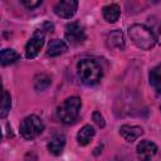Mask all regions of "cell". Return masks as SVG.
<instances>
[{"instance_id": "1", "label": "cell", "mask_w": 161, "mask_h": 161, "mask_svg": "<svg viewBox=\"0 0 161 161\" xmlns=\"http://www.w3.org/2000/svg\"><path fill=\"white\" fill-rule=\"evenodd\" d=\"M77 69L80 80L87 86H94L102 78V69L93 59L84 58L79 60L77 64Z\"/></svg>"}, {"instance_id": "4", "label": "cell", "mask_w": 161, "mask_h": 161, "mask_svg": "<svg viewBox=\"0 0 161 161\" xmlns=\"http://www.w3.org/2000/svg\"><path fill=\"white\" fill-rule=\"evenodd\" d=\"M43 130H44V125L42 119L35 114L28 116L20 122V133L26 140H33L38 137L43 132Z\"/></svg>"}, {"instance_id": "6", "label": "cell", "mask_w": 161, "mask_h": 161, "mask_svg": "<svg viewBox=\"0 0 161 161\" xmlns=\"http://www.w3.org/2000/svg\"><path fill=\"white\" fill-rule=\"evenodd\" d=\"M43 45H44V33H43V30H36L33 34V36L30 38V40L26 43V47H25L26 58H29V59L35 58Z\"/></svg>"}, {"instance_id": "17", "label": "cell", "mask_w": 161, "mask_h": 161, "mask_svg": "<svg viewBox=\"0 0 161 161\" xmlns=\"http://www.w3.org/2000/svg\"><path fill=\"white\" fill-rule=\"evenodd\" d=\"M50 82H52V80H50V77H48L47 74H40V75H38V77L35 78V82H34L35 89L43 91V89H45V88L49 87Z\"/></svg>"}, {"instance_id": "15", "label": "cell", "mask_w": 161, "mask_h": 161, "mask_svg": "<svg viewBox=\"0 0 161 161\" xmlns=\"http://www.w3.org/2000/svg\"><path fill=\"white\" fill-rule=\"evenodd\" d=\"M150 84L157 93H161V65H156L150 72Z\"/></svg>"}, {"instance_id": "5", "label": "cell", "mask_w": 161, "mask_h": 161, "mask_svg": "<svg viewBox=\"0 0 161 161\" xmlns=\"http://www.w3.org/2000/svg\"><path fill=\"white\" fill-rule=\"evenodd\" d=\"M65 39L73 44V45H78V44H82L84 40H86V31H84V28L74 21V23H70L65 26Z\"/></svg>"}, {"instance_id": "14", "label": "cell", "mask_w": 161, "mask_h": 161, "mask_svg": "<svg viewBox=\"0 0 161 161\" xmlns=\"http://www.w3.org/2000/svg\"><path fill=\"white\" fill-rule=\"evenodd\" d=\"M119 6L117 4H109L103 8V18L108 23H114L119 18Z\"/></svg>"}, {"instance_id": "21", "label": "cell", "mask_w": 161, "mask_h": 161, "mask_svg": "<svg viewBox=\"0 0 161 161\" xmlns=\"http://www.w3.org/2000/svg\"><path fill=\"white\" fill-rule=\"evenodd\" d=\"M155 36H156V40H158V43L161 44V26L158 28V30H157V34H155Z\"/></svg>"}, {"instance_id": "9", "label": "cell", "mask_w": 161, "mask_h": 161, "mask_svg": "<svg viewBox=\"0 0 161 161\" xmlns=\"http://www.w3.org/2000/svg\"><path fill=\"white\" fill-rule=\"evenodd\" d=\"M107 47L111 49H123L125 48V38L122 31L113 30L107 35Z\"/></svg>"}, {"instance_id": "20", "label": "cell", "mask_w": 161, "mask_h": 161, "mask_svg": "<svg viewBox=\"0 0 161 161\" xmlns=\"http://www.w3.org/2000/svg\"><path fill=\"white\" fill-rule=\"evenodd\" d=\"M23 3V5H25L28 9H34V8H36V6H39L40 4H42V0H36V1H29V0H23L21 1Z\"/></svg>"}, {"instance_id": "8", "label": "cell", "mask_w": 161, "mask_h": 161, "mask_svg": "<svg viewBox=\"0 0 161 161\" xmlns=\"http://www.w3.org/2000/svg\"><path fill=\"white\" fill-rule=\"evenodd\" d=\"M157 152V146L148 141L143 140L137 145V156L141 161H150Z\"/></svg>"}, {"instance_id": "11", "label": "cell", "mask_w": 161, "mask_h": 161, "mask_svg": "<svg viewBox=\"0 0 161 161\" xmlns=\"http://www.w3.org/2000/svg\"><path fill=\"white\" fill-rule=\"evenodd\" d=\"M67 49H68V45L65 44L64 40L53 39V40H50L49 44H48L47 54L50 55V57H57V55H60V54H63L64 52H67Z\"/></svg>"}, {"instance_id": "18", "label": "cell", "mask_w": 161, "mask_h": 161, "mask_svg": "<svg viewBox=\"0 0 161 161\" xmlns=\"http://www.w3.org/2000/svg\"><path fill=\"white\" fill-rule=\"evenodd\" d=\"M10 107H11V98H10V94L8 93V91H4L3 92V102H1V117H6L9 111H10Z\"/></svg>"}, {"instance_id": "10", "label": "cell", "mask_w": 161, "mask_h": 161, "mask_svg": "<svg viewBox=\"0 0 161 161\" xmlns=\"http://www.w3.org/2000/svg\"><path fill=\"white\" fill-rule=\"evenodd\" d=\"M119 133L126 141L132 142V141L137 140L143 133V130L138 126H127L126 125V126H122L119 128Z\"/></svg>"}, {"instance_id": "3", "label": "cell", "mask_w": 161, "mask_h": 161, "mask_svg": "<svg viewBox=\"0 0 161 161\" xmlns=\"http://www.w3.org/2000/svg\"><path fill=\"white\" fill-rule=\"evenodd\" d=\"M80 106H82V102L78 97H69L58 107L57 116L65 125L73 123L79 114Z\"/></svg>"}, {"instance_id": "16", "label": "cell", "mask_w": 161, "mask_h": 161, "mask_svg": "<svg viewBox=\"0 0 161 161\" xmlns=\"http://www.w3.org/2000/svg\"><path fill=\"white\" fill-rule=\"evenodd\" d=\"M19 58H20V55L14 49H3L1 53H0V59H1L3 65L11 64V63L16 62Z\"/></svg>"}, {"instance_id": "13", "label": "cell", "mask_w": 161, "mask_h": 161, "mask_svg": "<svg viewBox=\"0 0 161 161\" xmlns=\"http://www.w3.org/2000/svg\"><path fill=\"white\" fill-rule=\"evenodd\" d=\"M94 133H96V131H94V128H93L91 125H86V126H83V127L79 130L78 135H77L78 143H79L80 146H86V145H88V143L91 142V140L93 138Z\"/></svg>"}, {"instance_id": "2", "label": "cell", "mask_w": 161, "mask_h": 161, "mask_svg": "<svg viewBox=\"0 0 161 161\" xmlns=\"http://www.w3.org/2000/svg\"><path fill=\"white\" fill-rule=\"evenodd\" d=\"M128 35H130L131 40L140 49H143V50H148V49L153 48V45L156 43L155 33L152 31V29H148L145 25H140V24L131 25L128 29Z\"/></svg>"}, {"instance_id": "7", "label": "cell", "mask_w": 161, "mask_h": 161, "mask_svg": "<svg viewBox=\"0 0 161 161\" xmlns=\"http://www.w3.org/2000/svg\"><path fill=\"white\" fill-rule=\"evenodd\" d=\"M77 8H78V3L75 0H63L54 6V13L60 18L69 19L75 14Z\"/></svg>"}, {"instance_id": "19", "label": "cell", "mask_w": 161, "mask_h": 161, "mask_svg": "<svg viewBox=\"0 0 161 161\" xmlns=\"http://www.w3.org/2000/svg\"><path fill=\"white\" fill-rule=\"evenodd\" d=\"M92 117H93V121L96 122V125H97L98 127H104V118H103V116L101 114V112L94 111Z\"/></svg>"}, {"instance_id": "12", "label": "cell", "mask_w": 161, "mask_h": 161, "mask_svg": "<svg viewBox=\"0 0 161 161\" xmlns=\"http://www.w3.org/2000/svg\"><path fill=\"white\" fill-rule=\"evenodd\" d=\"M64 146H65V137L63 135H55L48 143V150L50 153L58 156L63 152Z\"/></svg>"}]
</instances>
